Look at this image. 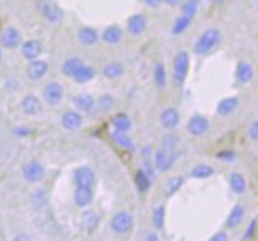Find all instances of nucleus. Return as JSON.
<instances>
[{"label":"nucleus","instance_id":"f257e3e1","mask_svg":"<svg viewBox=\"0 0 258 241\" xmlns=\"http://www.w3.org/2000/svg\"><path fill=\"white\" fill-rule=\"evenodd\" d=\"M219 43H221V32H219L218 29H207L205 32H202L200 36H198L197 41H195L193 50L197 55H205L214 50Z\"/></svg>","mask_w":258,"mask_h":241},{"label":"nucleus","instance_id":"f03ea898","mask_svg":"<svg viewBox=\"0 0 258 241\" xmlns=\"http://www.w3.org/2000/svg\"><path fill=\"white\" fill-rule=\"evenodd\" d=\"M37 11H39V15L43 16L48 23H51V25L60 23L62 20H64V11H62L55 2H51V0H39V2H37Z\"/></svg>","mask_w":258,"mask_h":241},{"label":"nucleus","instance_id":"7ed1b4c3","mask_svg":"<svg viewBox=\"0 0 258 241\" xmlns=\"http://www.w3.org/2000/svg\"><path fill=\"white\" fill-rule=\"evenodd\" d=\"M135 225V216L127 211H118L111 216L110 220V229L115 234H127Z\"/></svg>","mask_w":258,"mask_h":241},{"label":"nucleus","instance_id":"20e7f679","mask_svg":"<svg viewBox=\"0 0 258 241\" xmlns=\"http://www.w3.org/2000/svg\"><path fill=\"white\" fill-rule=\"evenodd\" d=\"M187 71H189V54L187 52H179L173 57V82L177 85L186 82Z\"/></svg>","mask_w":258,"mask_h":241},{"label":"nucleus","instance_id":"39448f33","mask_svg":"<svg viewBox=\"0 0 258 241\" xmlns=\"http://www.w3.org/2000/svg\"><path fill=\"white\" fill-rule=\"evenodd\" d=\"M23 179L27 181V183L30 184H36L39 183V181H43L44 177V167L41 162H37V160H30V162H27L25 165H23Z\"/></svg>","mask_w":258,"mask_h":241},{"label":"nucleus","instance_id":"423d86ee","mask_svg":"<svg viewBox=\"0 0 258 241\" xmlns=\"http://www.w3.org/2000/svg\"><path fill=\"white\" fill-rule=\"evenodd\" d=\"M43 100L46 101L50 107H57L64 100V87L58 82H50L43 87Z\"/></svg>","mask_w":258,"mask_h":241},{"label":"nucleus","instance_id":"0eeeda50","mask_svg":"<svg viewBox=\"0 0 258 241\" xmlns=\"http://www.w3.org/2000/svg\"><path fill=\"white\" fill-rule=\"evenodd\" d=\"M0 46L6 50H15L22 46V32L16 27H8L0 34Z\"/></svg>","mask_w":258,"mask_h":241},{"label":"nucleus","instance_id":"6e6552de","mask_svg":"<svg viewBox=\"0 0 258 241\" xmlns=\"http://www.w3.org/2000/svg\"><path fill=\"white\" fill-rule=\"evenodd\" d=\"M73 183L76 186L92 188L94 183H96V174L90 167H78V169L73 170Z\"/></svg>","mask_w":258,"mask_h":241},{"label":"nucleus","instance_id":"1a4fd4ad","mask_svg":"<svg viewBox=\"0 0 258 241\" xmlns=\"http://www.w3.org/2000/svg\"><path fill=\"white\" fill-rule=\"evenodd\" d=\"M48 69H50L48 61H39V59H36V61H30L29 66H27V76H29L30 80H34V82H39V80H43L44 76L48 75Z\"/></svg>","mask_w":258,"mask_h":241},{"label":"nucleus","instance_id":"9d476101","mask_svg":"<svg viewBox=\"0 0 258 241\" xmlns=\"http://www.w3.org/2000/svg\"><path fill=\"white\" fill-rule=\"evenodd\" d=\"M175 163V155L172 151H166V149L159 148L158 151L154 153V167L161 172H166V170L172 169V165Z\"/></svg>","mask_w":258,"mask_h":241},{"label":"nucleus","instance_id":"9b49d317","mask_svg":"<svg viewBox=\"0 0 258 241\" xmlns=\"http://www.w3.org/2000/svg\"><path fill=\"white\" fill-rule=\"evenodd\" d=\"M159 123H161V126L165 128V130H168V131L175 130V128L179 126V123H180L179 110H177V108H173V107L165 108V110L161 112V115H159Z\"/></svg>","mask_w":258,"mask_h":241},{"label":"nucleus","instance_id":"f8f14e48","mask_svg":"<svg viewBox=\"0 0 258 241\" xmlns=\"http://www.w3.org/2000/svg\"><path fill=\"white\" fill-rule=\"evenodd\" d=\"M60 124H62V128H64V130L76 131V130H80V128H82L83 117H82V114H80L78 110H68V112H64V114H62Z\"/></svg>","mask_w":258,"mask_h":241},{"label":"nucleus","instance_id":"ddd939ff","mask_svg":"<svg viewBox=\"0 0 258 241\" xmlns=\"http://www.w3.org/2000/svg\"><path fill=\"white\" fill-rule=\"evenodd\" d=\"M187 131H189L193 137H202L209 131V119L204 115H193L187 123Z\"/></svg>","mask_w":258,"mask_h":241},{"label":"nucleus","instance_id":"4468645a","mask_svg":"<svg viewBox=\"0 0 258 241\" xmlns=\"http://www.w3.org/2000/svg\"><path fill=\"white\" fill-rule=\"evenodd\" d=\"M99 225V213L94 209H85L80 216V227L85 232H94Z\"/></svg>","mask_w":258,"mask_h":241},{"label":"nucleus","instance_id":"2eb2a0df","mask_svg":"<svg viewBox=\"0 0 258 241\" xmlns=\"http://www.w3.org/2000/svg\"><path fill=\"white\" fill-rule=\"evenodd\" d=\"M145 29H147V16L145 15L137 13V15L127 18V32L131 36H142L145 32Z\"/></svg>","mask_w":258,"mask_h":241},{"label":"nucleus","instance_id":"dca6fc26","mask_svg":"<svg viewBox=\"0 0 258 241\" xmlns=\"http://www.w3.org/2000/svg\"><path fill=\"white\" fill-rule=\"evenodd\" d=\"M75 204L82 209H87L94 201V188H85V186H76L75 188Z\"/></svg>","mask_w":258,"mask_h":241},{"label":"nucleus","instance_id":"f3484780","mask_svg":"<svg viewBox=\"0 0 258 241\" xmlns=\"http://www.w3.org/2000/svg\"><path fill=\"white\" fill-rule=\"evenodd\" d=\"M22 55L27 59V61H36V59H39L41 52H43V44H41V41L37 39H29L25 41V43H22Z\"/></svg>","mask_w":258,"mask_h":241},{"label":"nucleus","instance_id":"a211bd4d","mask_svg":"<svg viewBox=\"0 0 258 241\" xmlns=\"http://www.w3.org/2000/svg\"><path fill=\"white\" fill-rule=\"evenodd\" d=\"M22 110L25 115H37L41 112V100L36 94H27L22 100Z\"/></svg>","mask_w":258,"mask_h":241},{"label":"nucleus","instance_id":"6ab92c4d","mask_svg":"<svg viewBox=\"0 0 258 241\" xmlns=\"http://www.w3.org/2000/svg\"><path fill=\"white\" fill-rule=\"evenodd\" d=\"M73 103H75L78 112H92L94 108H96V100L87 92L76 94V96L73 98Z\"/></svg>","mask_w":258,"mask_h":241},{"label":"nucleus","instance_id":"aec40b11","mask_svg":"<svg viewBox=\"0 0 258 241\" xmlns=\"http://www.w3.org/2000/svg\"><path fill=\"white\" fill-rule=\"evenodd\" d=\"M244 216H246V209H244V206L237 204L232 208V211L228 213V218H226L225 225L226 229H235V227H239L240 223H242Z\"/></svg>","mask_w":258,"mask_h":241},{"label":"nucleus","instance_id":"412c9836","mask_svg":"<svg viewBox=\"0 0 258 241\" xmlns=\"http://www.w3.org/2000/svg\"><path fill=\"white\" fill-rule=\"evenodd\" d=\"M122 37H124V32H122V29L118 25L106 27L103 30V34H101V39L106 44H118L122 41Z\"/></svg>","mask_w":258,"mask_h":241},{"label":"nucleus","instance_id":"4be33fe9","mask_svg":"<svg viewBox=\"0 0 258 241\" xmlns=\"http://www.w3.org/2000/svg\"><path fill=\"white\" fill-rule=\"evenodd\" d=\"M254 76V69L249 62H239L235 68V78L239 83H249Z\"/></svg>","mask_w":258,"mask_h":241},{"label":"nucleus","instance_id":"5701e85b","mask_svg":"<svg viewBox=\"0 0 258 241\" xmlns=\"http://www.w3.org/2000/svg\"><path fill=\"white\" fill-rule=\"evenodd\" d=\"M78 41L85 46H92L99 41V32L94 27H82L78 30Z\"/></svg>","mask_w":258,"mask_h":241},{"label":"nucleus","instance_id":"b1692460","mask_svg":"<svg viewBox=\"0 0 258 241\" xmlns=\"http://www.w3.org/2000/svg\"><path fill=\"white\" fill-rule=\"evenodd\" d=\"M239 107V98L237 96H230V98H225V100L219 101L218 105V114L219 115H230L237 110Z\"/></svg>","mask_w":258,"mask_h":241},{"label":"nucleus","instance_id":"393cba45","mask_svg":"<svg viewBox=\"0 0 258 241\" xmlns=\"http://www.w3.org/2000/svg\"><path fill=\"white\" fill-rule=\"evenodd\" d=\"M94 78H96V69L87 64H83L82 68L76 71V75L73 76V80H75L76 83H89V82H92Z\"/></svg>","mask_w":258,"mask_h":241},{"label":"nucleus","instance_id":"a878e982","mask_svg":"<svg viewBox=\"0 0 258 241\" xmlns=\"http://www.w3.org/2000/svg\"><path fill=\"white\" fill-rule=\"evenodd\" d=\"M124 64L118 61H113V62H108L106 66L103 68V75L106 76V78L110 80H115V78H120L122 75H124Z\"/></svg>","mask_w":258,"mask_h":241},{"label":"nucleus","instance_id":"bb28decb","mask_svg":"<svg viewBox=\"0 0 258 241\" xmlns=\"http://www.w3.org/2000/svg\"><path fill=\"white\" fill-rule=\"evenodd\" d=\"M230 188H232L233 194L242 195L244 191H246V188H247L246 177H244L240 172H232V174H230Z\"/></svg>","mask_w":258,"mask_h":241},{"label":"nucleus","instance_id":"cd10ccee","mask_svg":"<svg viewBox=\"0 0 258 241\" xmlns=\"http://www.w3.org/2000/svg\"><path fill=\"white\" fill-rule=\"evenodd\" d=\"M111 124H113V128L117 131H124V133H127V131L131 130V126H133L131 117H129L127 114H115L113 117H111Z\"/></svg>","mask_w":258,"mask_h":241},{"label":"nucleus","instance_id":"c85d7f7f","mask_svg":"<svg viewBox=\"0 0 258 241\" xmlns=\"http://www.w3.org/2000/svg\"><path fill=\"white\" fill-rule=\"evenodd\" d=\"M135 184H137V188H138V191H140V194L149 191V188H151V184H152L151 174H147L144 169L138 170V172L135 174Z\"/></svg>","mask_w":258,"mask_h":241},{"label":"nucleus","instance_id":"c756f323","mask_svg":"<svg viewBox=\"0 0 258 241\" xmlns=\"http://www.w3.org/2000/svg\"><path fill=\"white\" fill-rule=\"evenodd\" d=\"M82 66H83V62L80 57H69V59H66L64 64H62V73H64L66 76H69V78H73Z\"/></svg>","mask_w":258,"mask_h":241},{"label":"nucleus","instance_id":"7c9ffc66","mask_svg":"<svg viewBox=\"0 0 258 241\" xmlns=\"http://www.w3.org/2000/svg\"><path fill=\"white\" fill-rule=\"evenodd\" d=\"M189 174L193 179H209L214 176V169L207 163H200V165H195Z\"/></svg>","mask_w":258,"mask_h":241},{"label":"nucleus","instance_id":"2f4dec72","mask_svg":"<svg viewBox=\"0 0 258 241\" xmlns=\"http://www.w3.org/2000/svg\"><path fill=\"white\" fill-rule=\"evenodd\" d=\"M111 140H113L117 146H120L122 149H129V151H133V149H135L133 140H131V138H129V135L124 133V131L115 130L113 133H111Z\"/></svg>","mask_w":258,"mask_h":241},{"label":"nucleus","instance_id":"473e14b6","mask_svg":"<svg viewBox=\"0 0 258 241\" xmlns=\"http://www.w3.org/2000/svg\"><path fill=\"white\" fill-rule=\"evenodd\" d=\"M165 218H166V209L163 204L156 206L154 211H152V225L156 230H161L165 227Z\"/></svg>","mask_w":258,"mask_h":241},{"label":"nucleus","instance_id":"72a5a7b5","mask_svg":"<svg viewBox=\"0 0 258 241\" xmlns=\"http://www.w3.org/2000/svg\"><path fill=\"white\" fill-rule=\"evenodd\" d=\"M96 107L99 114H106V112H110L111 108L115 107V98L111 96V94H103V96L96 101Z\"/></svg>","mask_w":258,"mask_h":241},{"label":"nucleus","instance_id":"f704fd0d","mask_svg":"<svg viewBox=\"0 0 258 241\" xmlns=\"http://www.w3.org/2000/svg\"><path fill=\"white\" fill-rule=\"evenodd\" d=\"M191 22H193V18H189V16H184L180 15L179 18L173 22V27H172V32L175 34V36H180L182 32H186L187 29H189Z\"/></svg>","mask_w":258,"mask_h":241},{"label":"nucleus","instance_id":"c9c22d12","mask_svg":"<svg viewBox=\"0 0 258 241\" xmlns=\"http://www.w3.org/2000/svg\"><path fill=\"white\" fill-rule=\"evenodd\" d=\"M200 9V0H184L180 4V11H182L184 16H189V18H195V15Z\"/></svg>","mask_w":258,"mask_h":241},{"label":"nucleus","instance_id":"e433bc0d","mask_svg":"<svg viewBox=\"0 0 258 241\" xmlns=\"http://www.w3.org/2000/svg\"><path fill=\"white\" fill-rule=\"evenodd\" d=\"M154 82L156 85L159 87V89H163V87L166 85V82H168V76H166V69H165V64L163 62H158L154 68Z\"/></svg>","mask_w":258,"mask_h":241},{"label":"nucleus","instance_id":"4c0bfd02","mask_svg":"<svg viewBox=\"0 0 258 241\" xmlns=\"http://www.w3.org/2000/svg\"><path fill=\"white\" fill-rule=\"evenodd\" d=\"M184 184V177L182 176H173L168 179V183H166V195H173L177 194V191L182 188Z\"/></svg>","mask_w":258,"mask_h":241},{"label":"nucleus","instance_id":"58836bf2","mask_svg":"<svg viewBox=\"0 0 258 241\" xmlns=\"http://www.w3.org/2000/svg\"><path fill=\"white\" fill-rule=\"evenodd\" d=\"M177 144H179V138L175 137V135H172V131H170L168 135H166L165 138H163V144H161V148L163 149H166V151H175V148H177Z\"/></svg>","mask_w":258,"mask_h":241},{"label":"nucleus","instance_id":"ea45409f","mask_svg":"<svg viewBox=\"0 0 258 241\" xmlns=\"http://www.w3.org/2000/svg\"><path fill=\"white\" fill-rule=\"evenodd\" d=\"M247 135H249L251 140L258 142V119H256V121H253V123H251L249 130H247Z\"/></svg>","mask_w":258,"mask_h":241},{"label":"nucleus","instance_id":"a19ab883","mask_svg":"<svg viewBox=\"0 0 258 241\" xmlns=\"http://www.w3.org/2000/svg\"><path fill=\"white\" fill-rule=\"evenodd\" d=\"M218 158L223 160V162H233V160H235V153L233 151H221V153H218Z\"/></svg>","mask_w":258,"mask_h":241},{"label":"nucleus","instance_id":"79ce46f5","mask_svg":"<svg viewBox=\"0 0 258 241\" xmlns=\"http://www.w3.org/2000/svg\"><path fill=\"white\" fill-rule=\"evenodd\" d=\"M15 135L16 137H29L30 135V128H27V126H20V128H15Z\"/></svg>","mask_w":258,"mask_h":241},{"label":"nucleus","instance_id":"37998d69","mask_svg":"<svg viewBox=\"0 0 258 241\" xmlns=\"http://www.w3.org/2000/svg\"><path fill=\"white\" fill-rule=\"evenodd\" d=\"M254 227H256V220H253V222L249 223V227H247L246 234H244V239H251V237H253V234H254Z\"/></svg>","mask_w":258,"mask_h":241},{"label":"nucleus","instance_id":"c03bdc74","mask_svg":"<svg viewBox=\"0 0 258 241\" xmlns=\"http://www.w3.org/2000/svg\"><path fill=\"white\" fill-rule=\"evenodd\" d=\"M209 241H228V234L225 230H221V232H216Z\"/></svg>","mask_w":258,"mask_h":241},{"label":"nucleus","instance_id":"a18cd8bd","mask_svg":"<svg viewBox=\"0 0 258 241\" xmlns=\"http://www.w3.org/2000/svg\"><path fill=\"white\" fill-rule=\"evenodd\" d=\"M163 2H165V0H144V4L147 6V8H151V9H158Z\"/></svg>","mask_w":258,"mask_h":241},{"label":"nucleus","instance_id":"49530a36","mask_svg":"<svg viewBox=\"0 0 258 241\" xmlns=\"http://www.w3.org/2000/svg\"><path fill=\"white\" fill-rule=\"evenodd\" d=\"M13 241H32V239H30L29 234H25V232H18L15 237H13Z\"/></svg>","mask_w":258,"mask_h":241},{"label":"nucleus","instance_id":"de8ad7c7","mask_svg":"<svg viewBox=\"0 0 258 241\" xmlns=\"http://www.w3.org/2000/svg\"><path fill=\"white\" fill-rule=\"evenodd\" d=\"M145 241H161L158 236V232H149L147 236H145Z\"/></svg>","mask_w":258,"mask_h":241},{"label":"nucleus","instance_id":"09e8293b","mask_svg":"<svg viewBox=\"0 0 258 241\" xmlns=\"http://www.w3.org/2000/svg\"><path fill=\"white\" fill-rule=\"evenodd\" d=\"M165 4L170 6V8H177V6L182 4V0H165Z\"/></svg>","mask_w":258,"mask_h":241},{"label":"nucleus","instance_id":"8fccbe9b","mask_svg":"<svg viewBox=\"0 0 258 241\" xmlns=\"http://www.w3.org/2000/svg\"><path fill=\"white\" fill-rule=\"evenodd\" d=\"M0 61H2V50H0Z\"/></svg>","mask_w":258,"mask_h":241}]
</instances>
